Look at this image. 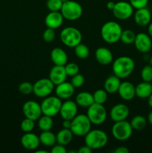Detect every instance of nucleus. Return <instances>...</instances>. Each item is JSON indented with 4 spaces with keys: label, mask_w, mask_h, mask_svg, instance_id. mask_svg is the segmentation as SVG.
Instances as JSON below:
<instances>
[{
    "label": "nucleus",
    "mask_w": 152,
    "mask_h": 153,
    "mask_svg": "<svg viewBox=\"0 0 152 153\" xmlns=\"http://www.w3.org/2000/svg\"><path fill=\"white\" fill-rule=\"evenodd\" d=\"M72 126V120H63L62 123V126L63 128H67V129H70Z\"/></svg>",
    "instance_id": "c03bdc74"
},
{
    "label": "nucleus",
    "mask_w": 152,
    "mask_h": 153,
    "mask_svg": "<svg viewBox=\"0 0 152 153\" xmlns=\"http://www.w3.org/2000/svg\"><path fill=\"white\" fill-rule=\"evenodd\" d=\"M136 35L134 31L131 29H125L123 30L122 32L120 37V41H122V43H125V44L130 45L134 43V40H135Z\"/></svg>",
    "instance_id": "7c9ffc66"
},
{
    "label": "nucleus",
    "mask_w": 152,
    "mask_h": 153,
    "mask_svg": "<svg viewBox=\"0 0 152 153\" xmlns=\"http://www.w3.org/2000/svg\"><path fill=\"white\" fill-rule=\"evenodd\" d=\"M39 137H40V143L46 147H52L57 143L56 134L52 132L51 130L42 131Z\"/></svg>",
    "instance_id": "cd10ccee"
},
{
    "label": "nucleus",
    "mask_w": 152,
    "mask_h": 153,
    "mask_svg": "<svg viewBox=\"0 0 152 153\" xmlns=\"http://www.w3.org/2000/svg\"><path fill=\"white\" fill-rule=\"evenodd\" d=\"M147 120H148V122L149 123V124L152 126V111H151L149 112L148 115Z\"/></svg>",
    "instance_id": "09e8293b"
},
{
    "label": "nucleus",
    "mask_w": 152,
    "mask_h": 153,
    "mask_svg": "<svg viewBox=\"0 0 152 153\" xmlns=\"http://www.w3.org/2000/svg\"><path fill=\"white\" fill-rule=\"evenodd\" d=\"M19 91L23 95H30L33 93V85L28 82H22L19 85Z\"/></svg>",
    "instance_id": "4c0bfd02"
},
{
    "label": "nucleus",
    "mask_w": 152,
    "mask_h": 153,
    "mask_svg": "<svg viewBox=\"0 0 152 153\" xmlns=\"http://www.w3.org/2000/svg\"><path fill=\"white\" fill-rule=\"evenodd\" d=\"M107 92L104 89H98L94 92V102L104 105L107 100Z\"/></svg>",
    "instance_id": "473e14b6"
},
{
    "label": "nucleus",
    "mask_w": 152,
    "mask_h": 153,
    "mask_svg": "<svg viewBox=\"0 0 152 153\" xmlns=\"http://www.w3.org/2000/svg\"><path fill=\"white\" fill-rule=\"evenodd\" d=\"M75 102L77 106L82 108H86L94 103V99L92 94L86 91H82L77 94L75 98Z\"/></svg>",
    "instance_id": "393cba45"
},
{
    "label": "nucleus",
    "mask_w": 152,
    "mask_h": 153,
    "mask_svg": "<svg viewBox=\"0 0 152 153\" xmlns=\"http://www.w3.org/2000/svg\"><path fill=\"white\" fill-rule=\"evenodd\" d=\"M20 142L22 147L28 150H36L40 144L39 136L32 131L25 133L21 137Z\"/></svg>",
    "instance_id": "dca6fc26"
},
{
    "label": "nucleus",
    "mask_w": 152,
    "mask_h": 153,
    "mask_svg": "<svg viewBox=\"0 0 152 153\" xmlns=\"http://www.w3.org/2000/svg\"><path fill=\"white\" fill-rule=\"evenodd\" d=\"M95 56L96 61L104 66L110 65L113 60V55L111 51L106 47H99L95 50Z\"/></svg>",
    "instance_id": "4be33fe9"
},
{
    "label": "nucleus",
    "mask_w": 152,
    "mask_h": 153,
    "mask_svg": "<svg viewBox=\"0 0 152 153\" xmlns=\"http://www.w3.org/2000/svg\"><path fill=\"white\" fill-rule=\"evenodd\" d=\"M51 152L52 153H67V150L66 149L65 146L58 143V144H55L53 146H52V149H51Z\"/></svg>",
    "instance_id": "79ce46f5"
},
{
    "label": "nucleus",
    "mask_w": 152,
    "mask_h": 153,
    "mask_svg": "<svg viewBox=\"0 0 152 153\" xmlns=\"http://www.w3.org/2000/svg\"><path fill=\"white\" fill-rule=\"evenodd\" d=\"M85 79L83 77V75L77 73V74L75 75L72 77L71 79V84L74 86L75 88H79L81 86H83L84 84Z\"/></svg>",
    "instance_id": "58836bf2"
},
{
    "label": "nucleus",
    "mask_w": 152,
    "mask_h": 153,
    "mask_svg": "<svg viewBox=\"0 0 152 153\" xmlns=\"http://www.w3.org/2000/svg\"><path fill=\"white\" fill-rule=\"evenodd\" d=\"M90 120L86 114H77L72 120L71 131L77 137H84L91 130Z\"/></svg>",
    "instance_id": "20e7f679"
},
{
    "label": "nucleus",
    "mask_w": 152,
    "mask_h": 153,
    "mask_svg": "<svg viewBox=\"0 0 152 153\" xmlns=\"http://www.w3.org/2000/svg\"><path fill=\"white\" fill-rule=\"evenodd\" d=\"M148 34L152 38V22H151L148 25Z\"/></svg>",
    "instance_id": "de8ad7c7"
},
{
    "label": "nucleus",
    "mask_w": 152,
    "mask_h": 153,
    "mask_svg": "<svg viewBox=\"0 0 152 153\" xmlns=\"http://www.w3.org/2000/svg\"><path fill=\"white\" fill-rule=\"evenodd\" d=\"M151 85H152V82H151Z\"/></svg>",
    "instance_id": "5fc2aeb1"
},
{
    "label": "nucleus",
    "mask_w": 152,
    "mask_h": 153,
    "mask_svg": "<svg viewBox=\"0 0 152 153\" xmlns=\"http://www.w3.org/2000/svg\"><path fill=\"white\" fill-rule=\"evenodd\" d=\"M61 42L69 48H75L81 43L82 34L80 30L75 27H66L60 34Z\"/></svg>",
    "instance_id": "39448f33"
},
{
    "label": "nucleus",
    "mask_w": 152,
    "mask_h": 153,
    "mask_svg": "<svg viewBox=\"0 0 152 153\" xmlns=\"http://www.w3.org/2000/svg\"><path fill=\"white\" fill-rule=\"evenodd\" d=\"M75 90V88L72 85L71 82H64L56 85V87L55 88V95L59 97L61 100H66L71 98L74 95Z\"/></svg>",
    "instance_id": "f3484780"
},
{
    "label": "nucleus",
    "mask_w": 152,
    "mask_h": 153,
    "mask_svg": "<svg viewBox=\"0 0 152 153\" xmlns=\"http://www.w3.org/2000/svg\"><path fill=\"white\" fill-rule=\"evenodd\" d=\"M22 113L25 117L34 121L38 120L39 118L43 115L40 104L33 100H28L24 103L22 105Z\"/></svg>",
    "instance_id": "f8f14e48"
},
{
    "label": "nucleus",
    "mask_w": 152,
    "mask_h": 153,
    "mask_svg": "<svg viewBox=\"0 0 152 153\" xmlns=\"http://www.w3.org/2000/svg\"><path fill=\"white\" fill-rule=\"evenodd\" d=\"M134 19L139 26H147L151 22V13L147 7L137 9L134 14Z\"/></svg>",
    "instance_id": "6ab92c4d"
},
{
    "label": "nucleus",
    "mask_w": 152,
    "mask_h": 153,
    "mask_svg": "<svg viewBox=\"0 0 152 153\" xmlns=\"http://www.w3.org/2000/svg\"><path fill=\"white\" fill-rule=\"evenodd\" d=\"M36 152H44V153H47L48 152L47 151H46V150H37V151H36Z\"/></svg>",
    "instance_id": "3c124183"
},
{
    "label": "nucleus",
    "mask_w": 152,
    "mask_h": 153,
    "mask_svg": "<svg viewBox=\"0 0 152 153\" xmlns=\"http://www.w3.org/2000/svg\"><path fill=\"white\" fill-rule=\"evenodd\" d=\"M92 152V149H90L88 146H86V144L83 146H80L78 150L77 151V153H91Z\"/></svg>",
    "instance_id": "37998d69"
},
{
    "label": "nucleus",
    "mask_w": 152,
    "mask_h": 153,
    "mask_svg": "<svg viewBox=\"0 0 152 153\" xmlns=\"http://www.w3.org/2000/svg\"><path fill=\"white\" fill-rule=\"evenodd\" d=\"M60 115L63 120H72L77 114V105L75 101L66 100L62 102Z\"/></svg>",
    "instance_id": "2eb2a0df"
},
{
    "label": "nucleus",
    "mask_w": 152,
    "mask_h": 153,
    "mask_svg": "<svg viewBox=\"0 0 152 153\" xmlns=\"http://www.w3.org/2000/svg\"><path fill=\"white\" fill-rule=\"evenodd\" d=\"M63 3L62 0H47L46 6L49 11H61Z\"/></svg>",
    "instance_id": "c9c22d12"
},
{
    "label": "nucleus",
    "mask_w": 152,
    "mask_h": 153,
    "mask_svg": "<svg viewBox=\"0 0 152 153\" xmlns=\"http://www.w3.org/2000/svg\"><path fill=\"white\" fill-rule=\"evenodd\" d=\"M129 152V149L127 147H125V146H120V147L115 149L114 151L115 153H128Z\"/></svg>",
    "instance_id": "a18cd8bd"
},
{
    "label": "nucleus",
    "mask_w": 152,
    "mask_h": 153,
    "mask_svg": "<svg viewBox=\"0 0 152 153\" xmlns=\"http://www.w3.org/2000/svg\"><path fill=\"white\" fill-rule=\"evenodd\" d=\"M122 26L115 21H108L101 28V36L104 42L110 44L117 43L120 40L122 32Z\"/></svg>",
    "instance_id": "f03ea898"
},
{
    "label": "nucleus",
    "mask_w": 152,
    "mask_h": 153,
    "mask_svg": "<svg viewBox=\"0 0 152 153\" xmlns=\"http://www.w3.org/2000/svg\"><path fill=\"white\" fill-rule=\"evenodd\" d=\"M63 19L61 11H50L45 18V24L47 28L55 30L62 25Z\"/></svg>",
    "instance_id": "aec40b11"
},
{
    "label": "nucleus",
    "mask_w": 152,
    "mask_h": 153,
    "mask_svg": "<svg viewBox=\"0 0 152 153\" xmlns=\"http://www.w3.org/2000/svg\"><path fill=\"white\" fill-rule=\"evenodd\" d=\"M120 85L121 79L115 76L114 74L110 75L104 81V89L107 91V94H113L118 92Z\"/></svg>",
    "instance_id": "b1692460"
},
{
    "label": "nucleus",
    "mask_w": 152,
    "mask_h": 153,
    "mask_svg": "<svg viewBox=\"0 0 152 153\" xmlns=\"http://www.w3.org/2000/svg\"><path fill=\"white\" fill-rule=\"evenodd\" d=\"M86 115L91 123L99 126L104 123L107 119V110L102 104L94 102L87 108Z\"/></svg>",
    "instance_id": "6e6552de"
},
{
    "label": "nucleus",
    "mask_w": 152,
    "mask_h": 153,
    "mask_svg": "<svg viewBox=\"0 0 152 153\" xmlns=\"http://www.w3.org/2000/svg\"><path fill=\"white\" fill-rule=\"evenodd\" d=\"M148 104L149 107L152 108V94H151L150 97L148 98Z\"/></svg>",
    "instance_id": "8fccbe9b"
},
{
    "label": "nucleus",
    "mask_w": 152,
    "mask_h": 153,
    "mask_svg": "<svg viewBox=\"0 0 152 153\" xmlns=\"http://www.w3.org/2000/svg\"><path fill=\"white\" fill-rule=\"evenodd\" d=\"M51 60L55 65L65 66L68 63V55L63 49L54 48L50 54Z\"/></svg>",
    "instance_id": "5701e85b"
},
{
    "label": "nucleus",
    "mask_w": 152,
    "mask_h": 153,
    "mask_svg": "<svg viewBox=\"0 0 152 153\" xmlns=\"http://www.w3.org/2000/svg\"><path fill=\"white\" fill-rule=\"evenodd\" d=\"M134 43L136 49L141 53H148L152 49V38L146 33L137 34Z\"/></svg>",
    "instance_id": "ddd939ff"
},
{
    "label": "nucleus",
    "mask_w": 152,
    "mask_h": 153,
    "mask_svg": "<svg viewBox=\"0 0 152 153\" xmlns=\"http://www.w3.org/2000/svg\"><path fill=\"white\" fill-rule=\"evenodd\" d=\"M141 78L143 82H152V66L148 64L143 67L141 70Z\"/></svg>",
    "instance_id": "f704fd0d"
},
{
    "label": "nucleus",
    "mask_w": 152,
    "mask_h": 153,
    "mask_svg": "<svg viewBox=\"0 0 152 153\" xmlns=\"http://www.w3.org/2000/svg\"><path fill=\"white\" fill-rule=\"evenodd\" d=\"M61 13L65 19L75 21L81 17L83 14V7L78 2L72 0H69L63 3Z\"/></svg>",
    "instance_id": "423d86ee"
},
{
    "label": "nucleus",
    "mask_w": 152,
    "mask_h": 153,
    "mask_svg": "<svg viewBox=\"0 0 152 153\" xmlns=\"http://www.w3.org/2000/svg\"><path fill=\"white\" fill-rule=\"evenodd\" d=\"M43 38L46 43H51L55 38V31L52 28H47L43 34Z\"/></svg>",
    "instance_id": "ea45409f"
},
{
    "label": "nucleus",
    "mask_w": 152,
    "mask_h": 153,
    "mask_svg": "<svg viewBox=\"0 0 152 153\" xmlns=\"http://www.w3.org/2000/svg\"><path fill=\"white\" fill-rule=\"evenodd\" d=\"M112 11L116 19L119 20H125L129 19L134 14V7L130 2L120 1L116 2L114 8Z\"/></svg>",
    "instance_id": "9b49d317"
},
{
    "label": "nucleus",
    "mask_w": 152,
    "mask_h": 153,
    "mask_svg": "<svg viewBox=\"0 0 152 153\" xmlns=\"http://www.w3.org/2000/svg\"><path fill=\"white\" fill-rule=\"evenodd\" d=\"M73 136H74V134H73L71 129H67V128H63L62 129H61L57 133V143L66 146L69 143H71L72 140L73 138Z\"/></svg>",
    "instance_id": "bb28decb"
},
{
    "label": "nucleus",
    "mask_w": 152,
    "mask_h": 153,
    "mask_svg": "<svg viewBox=\"0 0 152 153\" xmlns=\"http://www.w3.org/2000/svg\"><path fill=\"white\" fill-rule=\"evenodd\" d=\"M147 119L144 116L142 115H137L132 118L131 121L130 122L133 130L136 131H141L147 125Z\"/></svg>",
    "instance_id": "c756f323"
},
{
    "label": "nucleus",
    "mask_w": 152,
    "mask_h": 153,
    "mask_svg": "<svg viewBox=\"0 0 152 153\" xmlns=\"http://www.w3.org/2000/svg\"><path fill=\"white\" fill-rule=\"evenodd\" d=\"M75 49V54L78 58L82 60H84L88 58L89 55V49L87 46H86L83 43H79L77 46H76Z\"/></svg>",
    "instance_id": "2f4dec72"
},
{
    "label": "nucleus",
    "mask_w": 152,
    "mask_h": 153,
    "mask_svg": "<svg viewBox=\"0 0 152 153\" xmlns=\"http://www.w3.org/2000/svg\"><path fill=\"white\" fill-rule=\"evenodd\" d=\"M111 132L115 139L120 141H124L131 137L133 128L131 123L125 120L115 122L112 126Z\"/></svg>",
    "instance_id": "1a4fd4ad"
},
{
    "label": "nucleus",
    "mask_w": 152,
    "mask_h": 153,
    "mask_svg": "<svg viewBox=\"0 0 152 153\" xmlns=\"http://www.w3.org/2000/svg\"><path fill=\"white\" fill-rule=\"evenodd\" d=\"M61 105H62V101L59 97H57L56 95L49 96L44 98L40 104L42 113L43 115H47L53 117L60 113Z\"/></svg>",
    "instance_id": "0eeeda50"
},
{
    "label": "nucleus",
    "mask_w": 152,
    "mask_h": 153,
    "mask_svg": "<svg viewBox=\"0 0 152 153\" xmlns=\"http://www.w3.org/2000/svg\"><path fill=\"white\" fill-rule=\"evenodd\" d=\"M113 73L119 79L129 77L135 69V62L129 56H120L113 63Z\"/></svg>",
    "instance_id": "f257e3e1"
},
{
    "label": "nucleus",
    "mask_w": 152,
    "mask_h": 153,
    "mask_svg": "<svg viewBox=\"0 0 152 153\" xmlns=\"http://www.w3.org/2000/svg\"><path fill=\"white\" fill-rule=\"evenodd\" d=\"M55 86L49 79H40L33 85V94L39 98L44 99L52 94Z\"/></svg>",
    "instance_id": "9d476101"
},
{
    "label": "nucleus",
    "mask_w": 152,
    "mask_h": 153,
    "mask_svg": "<svg viewBox=\"0 0 152 153\" xmlns=\"http://www.w3.org/2000/svg\"><path fill=\"white\" fill-rule=\"evenodd\" d=\"M118 94L119 97L125 101L132 100L136 97L135 86L130 82H121Z\"/></svg>",
    "instance_id": "412c9836"
},
{
    "label": "nucleus",
    "mask_w": 152,
    "mask_h": 153,
    "mask_svg": "<svg viewBox=\"0 0 152 153\" xmlns=\"http://www.w3.org/2000/svg\"><path fill=\"white\" fill-rule=\"evenodd\" d=\"M67 78V74L66 73L64 66L55 65L52 67L49 72V79L52 82V83L56 86L59 84L66 82Z\"/></svg>",
    "instance_id": "a211bd4d"
},
{
    "label": "nucleus",
    "mask_w": 152,
    "mask_h": 153,
    "mask_svg": "<svg viewBox=\"0 0 152 153\" xmlns=\"http://www.w3.org/2000/svg\"><path fill=\"white\" fill-rule=\"evenodd\" d=\"M129 114V108L123 103H118L115 105L110 111V117L114 123L125 120Z\"/></svg>",
    "instance_id": "4468645a"
},
{
    "label": "nucleus",
    "mask_w": 152,
    "mask_h": 153,
    "mask_svg": "<svg viewBox=\"0 0 152 153\" xmlns=\"http://www.w3.org/2000/svg\"><path fill=\"white\" fill-rule=\"evenodd\" d=\"M65 70L67 76H70L72 77L75 75L79 73V67L77 64L75 63L71 62V63H67L65 66Z\"/></svg>",
    "instance_id": "e433bc0d"
},
{
    "label": "nucleus",
    "mask_w": 152,
    "mask_h": 153,
    "mask_svg": "<svg viewBox=\"0 0 152 153\" xmlns=\"http://www.w3.org/2000/svg\"><path fill=\"white\" fill-rule=\"evenodd\" d=\"M149 61H150V64L152 66V55H151V56L150 59H149Z\"/></svg>",
    "instance_id": "603ef678"
},
{
    "label": "nucleus",
    "mask_w": 152,
    "mask_h": 153,
    "mask_svg": "<svg viewBox=\"0 0 152 153\" xmlns=\"http://www.w3.org/2000/svg\"><path fill=\"white\" fill-rule=\"evenodd\" d=\"M85 144L92 150L102 149L108 142V136L104 131L100 129L90 130L84 136Z\"/></svg>",
    "instance_id": "7ed1b4c3"
},
{
    "label": "nucleus",
    "mask_w": 152,
    "mask_h": 153,
    "mask_svg": "<svg viewBox=\"0 0 152 153\" xmlns=\"http://www.w3.org/2000/svg\"><path fill=\"white\" fill-rule=\"evenodd\" d=\"M136 96L140 99H148L152 94V85L151 82H142L135 87Z\"/></svg>",
    "instance_id": "a878e982"
},
{
    "label": "nucleus",
    "mask_w": 152,
    "mask_h": 153,
    "mask_svg": "<svg viewBox=\"0 0 152 153\" xmlns=\"http://www.w3.org/2000/svg\"><path fill=\"white\" fill-rule=\"evenodd\" d=\"M37 126L39 129L42 131H50L54 126V120L52 117L43 114L38 119Z\"/></svg>",
    "instance_id": "c85d7f7f"
},
{
    "label": "nucleus",
    "mask_w": 152,
    "mask_h": 153,
    "mask_svg": "<svg viewBox=\"0 0 152 153\" xmlns=\"http://www.w3.org/2000/svg\"><path fill=\"white\" fill-rule=\"evenodd\" d=\"M115 4H116V2H114V1H108V2L107 3V8L110 10H113V9L115 7Z\"/></svg>",
    "instance_id": "49530a36"
},
{
    "label": "nucleus",
    "mask_w": 152,
    "mask_h": 153,
    "mask_svg": "<svg viewBox=\"0 0 152 153\" xmlns=\"http://www.w3.org/2000/svg\"><path fill=\"white\" fill-rule=\"evenodd\" d=\"M35 121L33 120L28 119V118L25 117L23 120L21 122L20 128L23 132H31L34 130V127H35Z\"/></svg>",
    "instance_id": "72a5a7b5"
},
{
    "label": "nucleus",
    "mask_w": 152,
    "mask_h": 153,
    "mask_svg": "<svg viewBox=\"0 0 152 153\" xmlns=\"http://www.w3.org/2000/svg\"><path fill=\"white\" fill-rule=\"evenodd\" d=\"M134 9H140L147 7L148 0H130L129 1Z\"/></svg>",
    "instance_id": "a19ab883"
},
{
    "label": "nucleus",
    "mask_w": 152,
    "mask_h": 153,
    "mask_svg": "<svg viewBox=\"0 0 152 153\" xmlns=\"http://www.w3.org/2000/svg\"><path fill=\"white\" fill-rule=\"evenodd\" d=\"M69 1V0H62V1H63V2H66V1Z\"/></svg>",
    "instance_id": "864d4df0"
}]
</instances>
